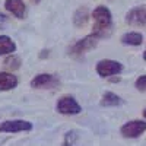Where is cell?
Returning a JSON list of instances; mask_svg holds the SVG:
<instances>
[{
	"mask_svg": "<svg viewBox=\"0 0 146 146\" xmlns=\"http://www.w3.org/2000/svg\"><path fill=\"white\" fill-rule=\"evenodd\" d=\"M94 27L92 35H95L98 40L107 38L113 32V15L108 7L105 6H96L92 12Z\"/></svg>",
	"mask_w": 146,
	"mask_h": 146,
	"instance_id": "cell-1",
	"label": "cell"
},
{
	"mask_svg": "<svg viewBox=\"0 0 146 146\" xmlns=\"http://www.w3.org/2000/svg\"><path fill=\"white\" fill-rule=\"evenodd\" d=\"M96 45H98V38H96L95 35L89 34L86 36H83L82 40H78L69 48V56L75 57V58H80L88 51H91L92 48H95Z\"/></svg>",
	"mask_w": 146,
	"mask_h": 146,
	"instance_id": "cell-2",
	"label": "cell"
},
{
	"mask_svg": "<svg viewBox=\"0 0 146 146\" xmlns=\"http://www.w3.org/2000/svg\"><path fill=\"white\" fill-rule=\"evenodd\" d=\"M95 70L98 73V76L104 78V79H110L111 76H118L123 72V64L117 60H111V58H102L100 60L95 66Z\"/></svg>",
	"mask_w": 146,
	"mask_h": 146,
	"instance_id": "cell-3",
	"label": "cell"
},
{
	"mask_svg": "<svg viewBox=\"0 0 146 146\" xmlns=\"http://www.w3.org/2000/svg\"><path fill=\"white\" fill-rule=\"evenodd\" d=\"M56 110L58 114L62 115H78L82 113L80 104L75 100V96L72 95H63L57 100Z\"/></svg>",
	"mask_w": 146,
	"mask_h": 146,
	"instance_id": "cell-4",
	"label": "cell"
},
{
	"mask_svg": "<svg viewBox=\"0 0 146 146\" xmlns=\"http://www.w3.org/2000/svg\"><path fill=\"white\" fill-rule=\"evenodd\" d=\"M146 131V121L130 120L120 127V135L126 139H137Z\"/></svg>",
	"mask_w": 146,
	"mask_h": 146,
	"instance_id": "cell-5",
	"label": "cell"
},
{
	"mask_svg": "<svg viewBox=\"0 0 146 146\" xmlns=\"http://www.w3.org/2000/svg\"><path fill=\"white\" fill-rule=\"evenodd\" d=\"M58 78L51 73H40L31 79L29 85L34 89H54L56 86H58Z\"/></svg>",
	"mask_w": 146,
	"mask_h": 146,
	"instance_id": "cell-6",
	"label": "cell"
},
{
	"mask_svg": "<svg viewBox=\"0 0 146 146\" xmlns=\"http://www.w3.org/2000/svg\"><path fill=\"white\" fill-rule=\"evenodd\" d=\"M32 123L28 120H5L0 123V133H21V131H29L32 130Z\"/></svg>",
	"mask_w": 146,
	"mask_h": 146,
	"instance_id": "cell-7",
	"label": "cell"
},
{
	"mask_svg": "<svg viewBox=\"0 0 146 146\" xmlns=\"http://www.w3.org/2000/svg\"><path fill=\"white\" fill-rule=\"evenodd\" d=\"M126 22L131 27H146V5L136 6L127 12Z\"/></svg>",
	"mask_w": 146,
	"mask_h": 146,
	"instance_id": "cell-8",
	"label": "cell"
},
{
	"mask_svg": "<svg viewBox=\"0 0 146 146\" xmlns=\"http://www.w3.org/2000/svg\"><path fill=\"white\" fill-rule=\"evenodd\" d=\"M5 9L18 19H23L27 15V6L22 0H6Z\"/></svg>",
	"mask_w": 146,
	"mask_h": 146,
	"instance_id": "cell-9",
	"label": "cell"
},
{
	"mask_svg": "<svg viewBox=\"0 0 146 146\" xmlns=\"http://www.w3.org/2000/svg\"><path fill=\"white\" fill-rule=\"evenodd\" d=\"M18 78L10 72H0V92H6V91H12L18 86Z\"/></svg>",
	"mask_w": 146,
	"mask_h": 146,
	"instance_id": "cell-10",
	"label": "cell"
},
{
	"mask_svg": "<svg viewBox=\"0 0 146 146\" xmlns=\"http://www.w3.org/2000/svg\"><path fill=\"white\" fill-rule=\"evenodd\" d=\"M16 44L9 35H0V56L15 54Z\"/></svg>",
	"mask_w": 146,
	"mask_h": 146,
	"instance_id": "cell-11",
	"label": "cell"
},
{
	"mask_svg": "<svg viewBox=\"0 0 146 146\" xmlns=\"http://www.w3.org/2000/svg\"><path fill=\"white\" fill-rule=\"evenodd\" d=\"M121 42L124 45H130V47H139L143 44V35L137 31H130L126 32L121 36Z\"/></svg>",
	"mask_w": 146,
	"mask_h": 146,
	"instance_id": "cell-12",
	"label": "cell"
},
{
	"mask_svg": "<svg viewBox=\"0 0 146 146\" xmlns=\"http://www.w3.org/2000/svg\"><path fill=\"white\" fill-rule=\"evenodd\" d=\"M100 104L102 107H118L123 104V100H121V96L114 94V92H105L102 96H101V101Z\"/></svg>",
	"mask_w": 146,
	"mask_h": 146,
	"instance_id": "cell-13",
	"label": "cell"
},
{
	"mask_svg": "<svg viewBox=\"0 0 146 146\" xmlns=\"http://www.w3.org/2000/svg\"><path fill=\"white\" fill-rule=\"evenodd\" d=\"M88 21H89V10L85 6L79 7L75 12V15H73V23H75V27H78V28L85 27L88 23Z\"/></svg>",
	"mask_w": 146,
	"mask_h": 146,
	"instance_id": "cell-14",
	"label": "cell"
},
{
	"mask_svg": "<svg viewBox=\"0 0 146 146\" xmlns=\"http://www.w3.org/2000/svg\"><path fill=\"white\" fill-rule=\"evenodd\" d=\"M21 64H22V60L16 54H9L5 58V62H3V67L6 69V72H10V73H13L15 70H18L21 67Z\"/></svg>",
	"mask_w": 146,
	"mask_h": 146,
	"instance_id": "cell-15",
	"label": "cell"
},
{
	"mask_svg": "<svg viewBox=\"0 0 146 146\" xmlns=\"http://www.w3.org/2000/svg\"><path fill=\"white\" fill-rule=\"evenodd\" d=\"M76 140H78V131L76 130H70V131L66 133L62 146H75L76 145Z\"/></svg>",
	"mask_w": 146,
	"mask_h": 146,
	"instance_id": "cell-16",
	"label": "cell"
},
{
	"mask_svg": "<svg viewBox=\"0 0 146 146\" xmlns=\"http://www.w3.org/2000/svg\"><path fill=\"white\" fill-rule=\"evenodd\" d=\"M135 86H136L137 91H140V92H146V75H142V76H139V78L136 79Z\"/></svg>",
	"mask_w": 146,
	"mask_h": 146,
	"instance_id": "cell-17",
	"label": "cell"
},
{
	"mask_svg": "<svg viewBox=\"0 0 146 146\" xmlns=\"http://www.w3.org/2000/svg\"><path fill=\"white\" fill-rule=\"evenodd\" d=\"M7 21V18L5 16V15H2V13H0V27H3V23Z\"/></svg>",
	"mask_w": 146,
	"mask_h": 146,
	"instance_id": "cell-18",
	"label": "cell"
},
{
	"mask_svg": "<svg viewBox=\"0 0 146 146\" xmlns=\"http://www.w3.org/2000/svg\"><path fill=\"white\" fill-rule=\"evenodd\" d=\"M42 53H44V54H40V57H41V58H44V57H48V56H50V51H48V50H42Z\"/></svg>",
	"mask_w": 146,
	"mask_h": 146,
	"instance_id": "cell-19",
	"label": "cell"
},
{
	"mask_svg": "<svg viewBox=\"0 0 146 146\" xmlns=\"http://www.w3.org/2000/svg\"><path fill=\"white\" fill-rule=\"evenodd\" d=\"M143 117H145V120H146V108L143 110Z\"/></svg>",
	"mask_w": 146,
	"mask_h": 146,
	"instance_id": "cell-20",
	"label": "cell"
},
{
	"mask_svg": "<svg viewBox=\"0 0 146 146\" xmlns=\"http://www.w3.org/2000/svg\"><path fill=\"white\" fill-rule=\"evenodd\" d=\"M143 58H145V60H146V50H145V51H143Z\"/></svg>",
	"mask_w": 146,
	"mask_h": 146,
	"instance_id": "cell-21",
	"label": "cell"
},
{
	"mask_svg": "<svg viewBox=\"0 0 146 146\" xmlns=\"http://www.w3.org/2000/svg\"><path fill=\"white\" fill-rule=\"evenodd\" d=\"M31 2H34V3H38V2H40V0H31Z\"/></svg>",
	"mask_w": 146,
	"mask_h": 146,
	"instance_id": "cell-22",
	"label": "cell"
}]
</instances>
